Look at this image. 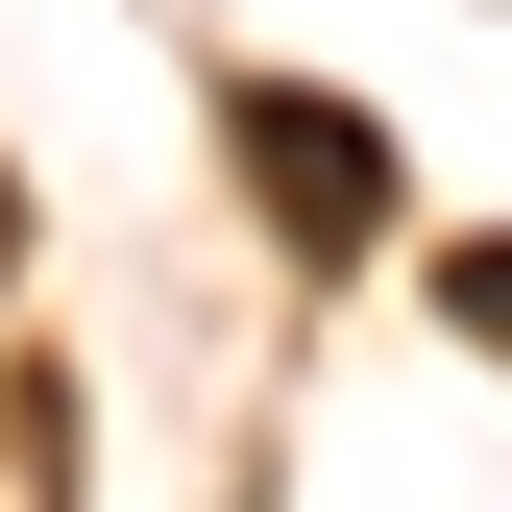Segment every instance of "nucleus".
<instances>
[{"label":"nucleus","mask_w":512,"mask_h":512,"mask_svg":"<svg viewBox=\"0 0 512 512\" xmlns=\"http://www.w3.org/2000/svg\"><path fill=\"white\" fill-rule=\"evenodd\" d=\"M220 147H244V196H269L293 244H366V220H391V122H366V98L244 74V98H220Z\"/></svg>","instance_id":"nucleus-1"},{"label":"nucleus","mask_w":512,"mask_h":512,"mask_svg":"<svg viewBox=\"0 0 512 512\" xmlns=\"http://www.w3.org/2000/svg\"><path fill=\"white\" fill-rule=\"evenodd\" d=\"M464 317H488V342H512V244H464Z\"/></svg>","instance_id":"nucleus-2"}]
</instances>
